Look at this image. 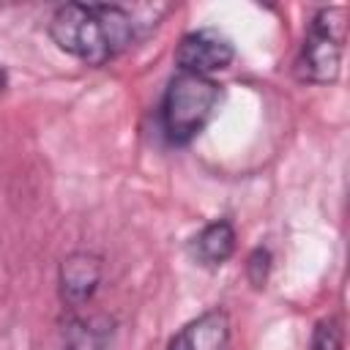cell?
<instances>
[{"label":"cell","instance_id":"obj_7","mask_svg":"<svg viewBox=\"0 0 350 350\" xmlns=\"http://www.w3.org/2000/svg\"><path fill=\"white\" fill-rule=\"evenodd\" d=\"M238 246V232L230 219H211L189 241V257L202 268H221Z\"/></svg>","mask_w":350,"mask_h":350},{"label":"cell","instance_id":"obj_4","mask_svg":"<svg viewBox=\"0 0 350 350\" xmlns=\"http://www.w3.org/2000/svg\"><path fill=\"white\" fill-rule=\"evenodd\" d=\"M232 60H235V46L216 27L189 30L175 46V66L183 74L213 77V74L230 68Z\"/></svg>","mask_w":350,"mask_h":350},{"label":"cell","instance_id":"obj_3","mask_svg":"<svg viewBox=\"0 0 350 350\" xmlns=\"http://www.w3.org/2000/svg\"><path fill=\"white\" fill-rule=\"evenodd\" d=\"M347 41V11L345 5H323L312 14L298 55L293 60V71L301 82L309 85H331L339 79L342 55Z\"/></svg>","mask_w":350,"mask_h":350},{"label":"cell","instance_id":"obj_1","mask_svg":"<svg viewBox=\"0 0 350 350\" xmlns=\"http://www.w3.org/2000/svg\"><path fill=\"white\" fill-rule=\"evenodd\" d=\"M46 33L60 52L98 68L131 49L145 27L131 8L118 3H63L52 11Z\"/></svg>","mask_w":350,"mask_h":350},{"label":"cell","instance_id":"obj_6","mask_svg":"<svg viewBox=\"0 0 350 350\" xmlns=\"http://www.w3.org/2000/svg\"><path fill=\"white\" fill-rule=\"evenodd\" d=\"M164 350H232V320L224 306H211L183 323Z\"/></svg>","mask_w":350,"mask_h":350},{"label":"cell","instance_id":"obj_9","mask_svg":"<svg viewBox=\"0 0 350 350\" xmlns=\"http://www.w3.org/2000/svg\"><path fill=\"white\" fill-rule=\"evenodd\" d=\"M342 347H345V336H342L339 317L328 314V317L317 320L312 339H309V350H342Z\"/></svg>","mask_w":350,"mask_h":350},{"label":"cell","instance_id":"obj_2","mask_svg":"<svg viewBox=\"0 0 350 350\" xmlns=\"http://www.w3.org/2000/svg\"><path fill=\"white\" fill-rule=\"evenodd\" d=\"M221 101V85L213 77L178 71L159 101V126L170 145H189L213 120Z\"/></svg>","mask_w":350,"mask_h":350},{"label":"cell","instance_id":"obj_10","mask_svg":"<svg viewBox=\"0 0 350 350\" xmlns=\"http://www.w3.org/2000/svg\"><path fill=\"white\" fill-rule=\"evenodd\" d=\"M271 273V252L265 246H257L249 257H246V276L254 287H265Z\"/></svg>","mask_w":350,"mask_h":350},{"label":"cell","instance_id":"obj_8","mask_svg":"<svg viewBox=\"0 0 350 350\" xmlns=\"http://www.w3.org/2000/svg\"><path fill=\"white\" fill-rule=\"evenodd\" d=\"M63 350H107L115 320L109 314H82V309L68 312L63 320Z\"/></svg>","mask_w":350,"mask_h":350},{"label":"cell","instance_id":"obj_5","mask_svg":"<svg viewBox=\"0 0 350 350\" xmlns=\"http://www.w3.org/2000/svg\"><path fill=\"white\" fill-rule=\"evenodd\" d=\"M104 282V257L90 249L68 252L57 265V295L68 312L85 309Z\"/></svg>","mask_w":350,"mask_h":350},{"label":"cell","instance_id":"obj_11","mask_svg":"<svg viewBox=\"0 0 350 350\" xmlns=\"http://www.w3.org/2000/svg\"><path fill=\"white\" fill-rule=\"evenodd\" d=\"M5 88H8V77H5V71L0 68V93H3Z\"/></svg>","mask_w":350,"mask_h":350}]
</instances>
